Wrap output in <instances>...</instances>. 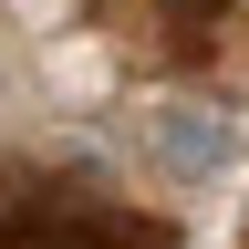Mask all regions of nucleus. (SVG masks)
Masks as SVG:
<instances>
[{"instance_id":"3","label":"nucleus","mask_w":249,"mask_h":249,"mask_svg":"<svg viewBox=\"0 0 249 249\" xmlns=\"http://www.w3.org/2000/svg\"><path fill=\"white\" fill-rule=\"evenodd\" d=\"M156 21L177 31V52H208V31L229 21V0H156Z\"/></svg>"},{"instance_id":"1","label":"nucleus","mask_w":249,"mask_h":249,"mask_svg":"<svg viewBox=\"0 0 249 249\" xmlns=\"http://www.w3.org/2000/svg\"><path fill=\"white\" fill-rule=\"evenodd\" d=\"M0 249H177V218H145L52 166H0Z\"/></svg>"},{"instance_id":"2","label":"nucleus","mask_w":249,"mask_h":249,"mask_svg":"<svg viewBox=\"0 0 249 249\" xmlns=\"http://www.w3.org/2000/svg\"><path fill=\"white\" fill-rule=\"evenodd\" d=\"M229 156H239V124L218 114V104H156L145 114V166L166 177V187H218Z\"/></svg>"}]
</instances>
